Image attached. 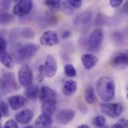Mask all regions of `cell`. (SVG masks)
I'll return each mask as SVG.
<instances>
[{
    "instance_id": "cell-22",
    "label": "cell",
    "mask_w": 128,
    "mask_h": 128,
    "mask_svg": "<svg viewBox=\"0 0 128 128\" xmlns=\"http://www.w3.org/2000/svg\"><path fill=\"white\" fill-rule=\"evenodd\" d=\"M85 99H86V101L89 104H92L95 102L96 96H95L94 89L92 87H88L86 89V92H85Z\"/></svg>"
},
{
    "instance_id": "cell-26",
    "label": "cell",
    "mask_w": 128,
    "mask_h": 128,
    "mask_svg": "<svg viewBox=\"0 0 128 128\" xmlns=\"http://www.w3.org/2000/svg\"><path fill=\"white\" fill-rule=\"evenodd\" d=\"M92 124L97 128H103L105 127L106 124V119L103 116H97L94 118L92 121Z\"/></svg>"
},
{
    "instance_id": "cell-7",
    "label": "cell",
    "mask_w": 128,
    "mask_h": 128,
    "mask_svg": "<svg viewBox=\"0 0 128 128\" xmlns=\"http://www.w3.org/2000/svg\"><path fill=\"white\" fill-rule=\"evenodd\" d=\"M33 8V0H20L17 2L13 8L14 15L18 17L29 14Z\"/></svg>"
},
{
    "instance_id": "cell-42",
    "label": "cell",
    "mask_w": 128,
    "mask_h": 128,
    "mask_svg": "<svg viewBox=\"0 0 128 128\" xmlns=\"http://www.w3.org/2000/svg\"><path fill=\"white\" fill-rule=\"evenodd\" d=\"M14 2H18V1H20V0H14Z\"/></svg>"
},
{
    "instance_id": "cell-1",
    "label": "cell",
    "mask_w": 128,
    "mask_h": 128,
    "mask_svg": "<svg viewBox=\"0 0 128 128\" xmlns=\"http://www.w3.org/2000/svg\"><path fill=\"white\" fill-rule=\"evenodd\" d=\"M96 91L103 102L112 100L115 94V85L113 80L107 76L100 78L96 82Z\"/></svg>"
},
{
    "instance_id": "cell-33",
    "label": "cell",
    "mask_w": 128,
    "mask_h": 128,
    "mask_svg": "<svg viewBox=\"0 0 128 128\" xmlns=\"http://www.w3.org/2000/svg\"><path fill=\"white\" fill-rule=\"evenodd\" d=\"M124 0H110L109 1V4L112 8H118L121 6Z\"/></svg>"
},
{
    "instance_id": "cell-9",
    "label": "cell",
    "mask_w": 128,
    "mask_h": 128,
    "mask_svg": "<svg viewBox=\"0 0 128 128\" xmlns=\"http://www.w3.org/2000/svg\"><path fill=\"white\" fill-rule=\"evenodd\" d=\"M40 43L44 46L52 47L59 43V37L56 32L49 30L41 35L40 37Z\"/></svg>"
},
{
    "instance_id": "cell-11",
    "label": "cell",
    "mask_w": 128,
    "mask_h": 128,
    "mask_svg": "<svg viewBox=\"0 0 128 128\" xmlns=\"http://www.w3.org/2000/svg\"><path fill=\"white\" fill-rule=\"evenodd\" d=\"M127 53L119 52L117 53L112 59L111 65L118 69H124L127 66Z\"/></svg>"
},
{
    "instance_id": "cell-30",
    "label": "cell",
    "mask_w": 128,
    "mask_h": 128,
    "mask_svg": "<svg viewBox=\"0 0 128 128\" xmlns=\"http://www.w3.org/2000/svg\"><path fill=\"white\" fill-rule=\"evenodd\" d=\"M22 35L26 38H33L35 35L34 32H33V30L29 28H25L22 30Z\"/></svg>"
},
{
    "instance_id": "cell-6",
    "label": "cell",
    "mask_w": 128,
    "mask_h": 128,
    "mask_svg": "<svg viewBox=\"0 0 128 128\" xmlns=\"http://www.w3.org/2000/svg\"><path fill=\"white\" fill-rule=\"evenodd\" d=\"M104 38V33L102 28H96L89 36L88 44L91 50L98 51L101 47Z\"/></svg>"
},
{
    "instance_id": "cell-38",
    "label": "cell",
    "mask_w": 128,
    "mask_h": 128,
    "mask_svg": "<svg viewBox=\"0 0 128 128\" xmlns=\"http://www.w3.org/2000/svg\"><path fill=\"white\" fill-rule=\"evenodd\" d=\"M76 128H90L89 125H86V124H82V125H79Z\"/></svg>"
},
{
    "instance_id": "cell-8",
    "label": "cell",
    "mask_w": 128,
    "mask_h": 128,
    "mask_svg": "<svg viewBox=\"0 0 128 128\" xmlns=\"http://www.w3.org/2000/svg\"><path fill=\"white\" fill-rule=\"evenodd\" d=\"M76 116V112L72 109H62L59 110L55 118V121L58 124L66 125L72 122Z\"/></svg>"
},
{
    "instance_id": "cell-12",
    "label": "cell",
    "mask_w": 128,
    "mask_h": 128,
    "mask_svg": "<svg viewBox=\"0 0 128 128\" xmlns=\"http://www.w3.org/2000/svg\"><path fill=\"white\" fill-rule=\"evenodd\" d=\"M40 110L43 114L52 116L56 111L57 99H48L41 102Z\"/></svg>"
},
{
    "instance_id": "cell-5",
    "label": "cell",
    "mask_w": 128,
    "mask_h": 128,
    "mask_svg": "<svg viewBox=\"0 0 128 128\" xmlns=\"http://www.w3.org/2000/svg\"><path fill=\"white\" fill-rule=\"evenodd\" d=\"M18 81L19 84L23 87H28L32 85L33 82V72L32 68L28 65H24L18 71Z\"/></svg>"
},
{
    "instance_id": "cell-37",
    "label": "cell",
    "mask_w": 128,
    "mask_h": 128,
    "mask_svg": "<svg viewBox=\"0 0 128 128\" xmlns=\"http://www.w3.org/2000/svg\"><path fill=\"white\" fill-rule=\"evenodd\" d=\"M110 128H124V127H123L120 123L117 122V123L114 124L113 125H112V127H111Z\"/></svg>"
},
{
    "instance_id": "cell-44",
    "label": "cell",
    "mask_w": 128,
    "mask_h": 128,
    "mask_svg": "<svg viewBox=\"0 0 128 128\" xmlns=\"http://www.w3.org/2000/svg\"><path fill=\"white\" fill-rule=\"evenodd\" d=\"M0 128H1V127H0Z\"/></svg>"
},
{
    "instance_id": "cell-25",
    "label": "cell",
    "mask_w": 128,
    "mask_h": 128,
    "mask_svg": "<svg viewBox=\"0 0 128 128\" xmlns=\"http://www.w3.org/2000/svg\"><path fill=\"white\" fill-rule=\"evenodd\" d=\"M61 0H45L44 4L52 10H58L61 7Z\"/></svg>"
},
{
    "instance_id": "cell-43",
    "label": "cell",
    "mask_w": 128,
    "mask_h": 128,
    "mask_svg": "<svg viewBox=\"0 0 128 128\" xmlns=\"http://www.w3.org/2000/svg\"></svg>"
},
{
    "instance_id": "cell-3",
    "label": "cell",
    "mask_w": 128,
    "mask_h": 128,
    "mask_svg": "<svg viewBox=\"0 0 128 128\" xmlns=\"http://www.w3.org/2000/svg\"><path fill=\"white\" fill-rule=\"evenodd\" d=\"M100 109L103 114L112 118L119 117L123 112V106L118 103H103L100 104Z\"/></svg>"
},
{
    "instance_id": "cell-18",
    "label": "cell",
    "mask_w": 128,
    "mask_h": 128,
    "mask_svg": "<svg viewBox=\"0 0 128 128\" xmlns=\"http://www.w3.org/2000/svg\"><path fill=\"white\" fill-rule=\"evenodd\" d=\"M53 122L51 116L42 113L37 118L34 125L36 128H50Z\"/></svg>"
},
{
    "instance_id": "cell-19",
    "label": "cell",
    "mask_w": 128,
    "mask_h": 128,
    "mask_svg": "<svg viewBox=\"0 0 128 128\" xmlns=\"http://www.w3.org/2000/svg\"><path fill=\"white\" fill-rule=\"evenodd\" d=\"M77 90V83L73 80H68L64 83L62 92L64 96H70L73 95Z\"/></svg>"
},
{
    "instance_id": "cell-2",
    "label": "cell",
    "mask_w": 128,
    "mask_h": 128,
    "mask_svg": "<svg viewBox=\"0 0 128 128\" xmlns=\"http://www.w3.org/2000/svg\"><path fill=\"white\" fill-rule=\"evenodd\" d=\"M0 88L4 93L13 92L19 90L14 74L8 72L0 78Z\"/></svg>"
},
{
    "instance_id": "cell-35",
    "label": "cell",
    "mask_w": 128,
    "mask_h": 128,
    "mask_svg": "<svg viewBox=\"0 0 128 128\" xmlns=\"http://www.w3.org/2000/svg\"><path fill=\"white\" fill-rule=\"evenodd\" d=\"M118 123H120L123 127H124L125 128H127L128 127V122L126 118H121L118 122Z\"/></svg>"
},
{
    "instance_id": "cell-23",
    "label": "cell",
    "mask_w": 128,
    "mask_h": 128,
    "mask_svg": "<svg viewBox=\"0 0 128 128\" xmlns=\"http://www.w3.org/2000/svg\"><path fill=\"white\" fill-rule=\"evenodd\" d=\"M14 20V16L11 15L8 12H0V25H8Z\"/></svg>"
},
{
    "instance_id": "cell-34",
    "label": "cell",
    "mask_w": 128,
    "mask_h": 128,
    "mask_svg": "<svg viewBox=\"0 0 128 128\" xmlns=\"http://www.w3.org/2000/svg\"><path fill=\"white\" fill-rule=\"evenodd\" d=\"M7 48V42L6 40L0 36V52L6 50Z\"/></svg>"
},
{
    "instance_id": "cell-40",
    "label": "cell",
    "mask_w": 128,
    "mask_h": 128,
    "mask_svg": "<svg viewBox=\"0 0 128 128\" xmlns=\"http://www.w3.org/2000/svg\"><path fill=\"white\" fill-rule=\"evenodd\" d=\"M2 112H0V120H1V118H2Z\"/></svg>"
},
{
    "instance_id": "cell-41",
    "label": "cell",
    "mask_w": 128,
    "mask_h": 128,
    "mask_svg": "<svg viewBox=\"0 0 128 128\" xmlns=\"http://www.w3.org/2000/svg\"><path fill=\"white\" fill-rule=\"evenodd\" d=\"M1 96H2V93H1V90H0V98H1Z\"/></svg>"
},
{
    "instance_id": "cell-29",
    "label": "cell",
    "mask_w": 128,
    "mask_h": 128,
    "mask_svg": "<svg viewBox=\"0 0 128 128\" xmlns=\"http://www.w3.org/2000/svg\"><path fill=\"white\" fill-rule=\"evenodd\" d=\"M67 3L73 8L78 9L82 4V0H67Z\"/></svg>"
},
{
    "instance_id": "cell-31",
    "label": "cell",
    "mask_w": 128,
    "mask_h": 128,
    "mask_svg": "<svg viewBox=\"0 0 128 128\" xmlns=\"http://www.w3.org/2000/svg\"><path fill=\"white\" fill-rule=\"evenodd\" d=\"M3 128H19L18 123L14 119H9L5 123Z\"/></svg>"
},
{
    "instance_id": "cell-21",
    "label": "cell",
    "mask_w": 128,
    "mask_h": 128,
    "mask_svg": "<svg viewBox=\"0 0 128 128\" xmlns=\"http://www.w3.org/2000/svg\"><path fill=\"white\" fill-rule=\"evenodd\" d=\"M0 63L8 69H11L14 66L12 58L6 51L0 52Z\"/></svg>"
},
{
    "instance_id": "cell-27",
    "label": "cell",
    "mask_w": 128,
    "mask_h": 128,
    "mask_svg": "<svg viewBox=\"0 0 128 128\" xmlns=\"http://www.w3.org/2000/svg\"><path fill=\"white\" fill-rule=\"evenodd\" d=\"M60 8L62 9V10L64 12V14L70 15L73 13V8L72 7H70L67 3L66 2H62L61 3V7Z\"/></svg>"
},
{
    "instance_id": "cell-14",
    "label": "cell",
    "mask_w": 128,
    "mask_h": 128,
    "mask_svg": "<svg viewBox=\"0 0 128 128\" xmlns=\"http://www.w3.org/2000/svg\"><path fill=\"white\" fill-rule=\"evenodd\" d=\"M92 16V14L89 11L82 12L76 17L74 22H75L76 26H77L78 27L80 26L83 28H87L91 24Z\"/></svg>"
},
{
    "instance_id": "cell-17",
    "label": "cell",
    "mask_w": 128,
    "mask_h": 128,
    "mask_svg": "<svg viewBox=\"0 0 128 128\" xmlns=\"http://www.w3.org/2000/svg\"><path fill=\"white\" fill-rule=\"evenodd\" d=\"M38 98H39L40 100L42 102V101L48 100V99H57L58 95L51 88H50L47 86H43L39 90Z\"/></svg>"
},
{
    "instance_id": "cell-36",
    "label": "cell",
    "mask_w": 128,
    "mask_h": 128,
    "mask_svg": "<svg viewBox=\"0 0 128 128\" xmlns=\"http://www.w3.org/2000/svg\"><path fill=\"white\" fill-rule=\"evenodd\" d=\"M70 34H71V33L70 31H64L62 34V39H67L70 36Z\"/></svg>"
},
{
    "instance_id": "cell-28",
    "label": "cell",
    "mask_w": 128,
    "mask_h": 128,
    "mask_svg": "<svg viewBox=\"0 0 128 128\" xmlns=\"http://www.w3.org/2000/svg\"><path fill=\"white\" fill-rule=\"evenodd\" d=\"M45 77H46V74H45L44 66V65H40L38 67V74L37 77V80L38 82L41 83L44 80Z\"/></svg>"
},
{
    "instance_id": "cell-39",
    "label": "cell",
    "mask_w": 128,
    "mask_h": 128,
    "mask_svg": "<svg viewBox=\"0 0 128 128\" xmlns=\"http://www.w3.org/2000/svg\"><path fill=\"white\" fill-rule=\"evenodd\" d=\"M33 128L32 126H26V128Z\"/></svg>"
},
{
    "instance_id": "cell-15",
    "label": "cell",
    "mask_w": 128,
    "mask_h": 128,
    "mask_svg": "<svg viewBox=\"0 0 128 128\" xmlns=\"http://www.w3.org/2000/svg\"><path fill=\"white\" fill-rule=\"evenodd\" d=\"M81 62L86 69L90 70L93 68L98 63V58L92 54L86 53L81 56Z\"/></svg>"
},
{
    "instance_id": "cell-10",
    "label": "cell",
    "mask_w": 128,
    "mask_h": 128,
    "mask_svg": "<svg viewBox=\"0 0 128 128\" xmlns=\"http://www.w3.org/2000/svg\"><path fill=\"white\" fill-rule=\"evenodd\" d=\"M44 66L45 69L46 77L53 78L56 74L57 71H58V64H57L56 60L53 55L49 54L47 56Z\"/></svg>"
},
{
    "instance_id": "cell-4",
    "label": "cell",
    "mask_w": 128,
    "mask_h": 128,
    "mask_svg": "<svg viewBox=\"0 0 128 128\" xmlns=\"http://www.w3.org/2000/svg\"><path fill=\"white\" fill-rule=\"evenodd\" d=\"M39 50V46L33 42H26L22 45L17 50L19 59L22 60L32 58Z\"/></svg>"
},
{
    "instance_id": "cell-16",
    "label": "cell",
    "mask_w": 128,
    "mask_h": 128,
    "mask_svg": "<svg viewBox=\"0 0 128 128\" xmlns=\"http://www.w3.org/2000/svg\"><path fill=\"white\" fill-rule=\"evenodd\" d=\"M8 105L14 110H17L22 108L26 104V98L22 96H11L8 99Z\"/></svg>"
},
{
    "instance_id": "cell-13",
    "label": "cell",
    "mask_w": 128,
    "mask_h": 128,
    "mask_svg": "<svg viewBox=\"0 0 128 128\" xmlns=\"http://www.w3.org/2000/svg\"><path fill=\"white\" fill-rule=\"evenodd\" d=\"M33 117H34L33 111L29 109H26L16 114L15 121L17 123H20L22 124H26L32 122Z\"/></svg>"
},
{
    "instance_id": "cell-24",
    "label": "cell",
    "mask_w": 128,
    "mask_h": 128,
    "mask_svg": "<svg viewBox=\"0 0 128 128\" xmlns=\"http://www.w3.org/2000/svg\"><path fill=\"white\" fill-rule=\"evenodd\" d=\"M64 74L67 77L69 78H75L76 76V70L74 66L71 64H65L64 67Z\"/></svg>"
},
{
    "instance_id": "cell-32",
    "label": "cell",
    "mask_w": 128,
    "mask_h": 128,
    "mask_svg": "<svg viewBox=\"0 0 128 128\" xmlns=\"http://www.w3.org/2000/svg\"><path fill=\"white\" fill-rule=\"evenodd\" d=\"M0 112L4 116H7L8 115V106L5 101L0 102Z\"/></svg>"
},
{
    "instance_id": "cell-20",
    "label": "cell",
    "mask_w": 128,
    "mask_h": 128,
    "mask_svg": "<svg viewBox=\"0 0 128 128\" xmlns=\"http://www.w3.org/2000/svg\"><path fill=\"white\" fill-rule=\"evenodd\" d=\"M23 95L27 99L31 100H36L39 95V88L36 85H31L28 87H26L23 92Z\"/></svg>"
}]
</instances>
